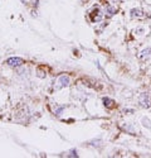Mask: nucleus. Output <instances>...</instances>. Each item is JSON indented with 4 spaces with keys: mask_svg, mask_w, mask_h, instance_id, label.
<instances>
[{
    "mask_svg": "<svg viewBox=\"0 0 151 158\" xmlns=\"http://www.w3.org/2000/svg\"><path fill=\"white\" fill-rule=\"evenodd\" d=\"M131 17L132 18H135V17L141 18V17H144V11L141 9H132L131 10Z\"/></svg>",
    "mask_w": 151,
    "mask_h": 158,
    "instance_id": "20e7f679",
    "label": "nucleus"
},
{
    "mask_svg": "<svg viewBox=\"0 0 151 158\" xmlns=\"http://www.w3.org/2000/svg\"><path fill=\"white\" fill-rule=\"evenodd\" d=\"M91 19L92 22H99L101 19H102V14H101V11L98 8H95L91 13Z\"/></svg>",
    "mask_w": 151,
    "mask_h": 158,
    "instance_id": "f03ea898",
    "label": "nucleus"
},
{
    "mask_svg": "<svg viewBox=\"0 0 151 158\" xmlns=\"http://www.w3.org/2000/svg\"><path fill=\"white\" fill-rule=\"evenodd\" d=\"M6 64L10 66V67H20V66L23 64V60L19 58V57H10L6 60Z\"/></svg>",
    "mask_w": 151,
    "mask_h": 158,
    "instance_id": "f257e3e1",
    "label": "nucleus"
},
{
    "mask_svg": "<svg viewBox=\"0 0 151 158\" xmlns=\"http://www.w3.org/2000/svg\"><path fill=\"white\" fill-rule=\"evenodd\" d=\"M59 81H60L62 86H68V84H69V78L66 77V76H62V77L59 78Z\"/></svg>",
    "mask_w": 151,
    "mask_h": 158,
    "instance_id": "423d86ee",
    "label": "nucleus"
},
{
    "mask_svg": "<svg viewBox=\"0 0 151 158\" xmlns=\"http://www.w3.org/2000/svg\"><path fill=\"white\" fill-rule=\"evenodd\" d=\"M103 104H105V106H107V108H113V104H115V102H113V100H111V99H108V98H105L103 99Z\"/></svg>",
    "mask_w": 151,
    "mask_h": 158,
    "instance_id": "39448f33",
    "label": "nucleus"
},
{
    "mask_svg": "<svg viewBox=\"0 0 151 158\" xmlns=\"http://www.w3.org/2000/svg\"><path fill=\"white\" fill-rule=\"evenodd\" d=\"M140 102L142 106H150V98H149V94L144 93L140 95Z\"/></svg>",
    "mask_w": 151,
    "mask_h": 158,
    "instance_id": "7ed1b4c3",
    "label": "nucleus"
},
{
    "mask_svg": "<svg viewBox=\"0 0 151 158\" xmlns=\"http://www.w3.org/2000/svg\"><path fill=\"white\" fill-rule=\"evenodd\" d=\"M106 11H107V14L111 17V15H113V14H115V13H116V9H115V8H111V6H108Z\"/></svg>",
    "mask_w": 151,
    "mask_h": 158,
    "instance_id": "1a4fd4ad",
    "label": "nucleus"
},
{
    "mask_svg": "<svg viewBox=\"0 0 151 158\" xmlns=\"http://www.w3.org/2000/svg\"><path fill=\"white\" fill-rule=\"evenodd\" d=\"M141 123H142V125H144V127H146V128H150V129H151V122L147 119V118H142V119H141Z\"/></svg>",
    "mask_w": 151,
    "mask_h": 158,
    "instance_id": "0eeeda50",
    "label": "nucleus"
},
{
    "mask_svg": "<svg viewBox=\"0 0 151 158\" xmlns=\"http://www.w3.org/2000/svg\"><path fill=\"white\" fill-rule=\"evenodd\" d=\"M151 55V48H147V49H144L142 52H141V58H145V57H147V56H150Z\"/></svg>",
    "mask_w": 151,
    "mask_h": 158,
    "instance_id": "6e6552de",
    "label": "nucleus"
}]
</instances>
